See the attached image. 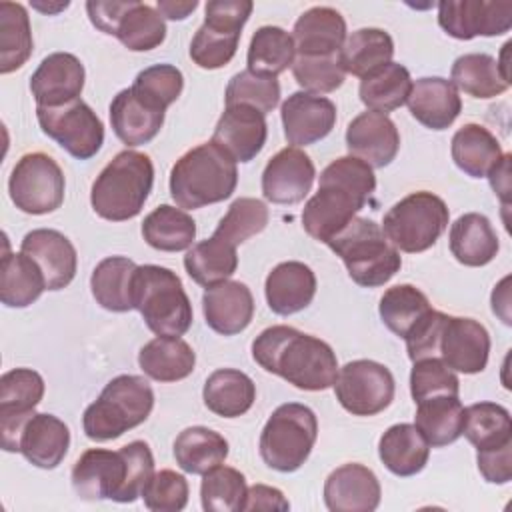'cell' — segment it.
<instances>
[{
	"instance_id": "cell-1",
	"label": "cell",
	"mask_w": 512,
	"mask_h": 512,
	"mask_svg": "<svg viewBox=\"0 0 512 512\" xmlns=\"http://www.w3.org/2000/svg\"><path fill=\"white\" fill-rule=\"evenodd\" d=\"M252 358L266 372L308 392L334 386L338 376V358L330 344L284 324L270 326L254 338Z\"/></svg>"
},
{
	"instance_id": "cell-2",
	"label": "cell",
	"mask_w": 512,
	"mask_h": 512,
	"mask_svg": "<svg viewBox=\"0 0 512 512\" xmlns=\"http://www.w3.org/2000/svg\"><path fill=\"white\" fill-rule=\"evenodd\" d=\"M376 190V176L370 164L356 156H342L330 162L322 174L318 192L302 210V226L318 242L328 244Z\"/></svg>"
},
{
	"instance_id": "cell-3",
	"label": "cell",
	"mask_w": 512,
	"mask_h": 512,
	"mask_svg": "<svg viewBox=\"0 0 512 512\" xmlns=\"http://www.w3.org/2000/svg\"><path fill=\"white\" fill-rule=\"evenodd\" d=\"M154 476V456L144 440H134L120 450L90 448L74 464L70 480L82 500L134 502Z\"/></svg>"
},
{
	"instance_id": "cell-4",
	"label": "cell",
	"mask_w": 512,
	"mask_h": 512,
	"mask_svg": "<svg viewBox=\"0 0 512 512\" xmlns=\"http://www.w3.org/2000/svg\"><path fill=\"white\" fill-rule=\"evenodd\" d=\"M236 184V160L212 140L182 154L170 170V196L184 210L222 202Z\"/></svg>"
},
{
	"instance_id": "cell-5",
	"label": "cell",
	"mask_w": 512,
	"mask_h": 512,
	"mask_svg": "<svg viewBox=\"0 0 512 512\" xmlns=\"http://www.w3.org/2000/svg\"><path fill=\"white\" fill-rule=\"evenodd\" d=\"M154 184V164L136 150L118 152L96 176L90 190L92 210L110 222L138 216Z\"/></svg>"
},
{
	"instance_id": "cell-6",
	"label": "cell",
	"mask_w": 512,
	"mask_h": 512,
	"mask_svg": "<svg viewBox=\"0 0 512 512\" xmlns=\"http://www.w3.org/2000/svg\"><path fill=\"white\" fill-rule=\"evenodd\" d=\"M152 408L154 392L148 380L136 374H120L112 378L100 396L84 410L82 428L94 442L116 440L146 422Z\"/></svg>"
},
{
	"instance_id": "cell-7",
	"label": "cell",
	"mask_w": 512,
	"mask_h": 512,
	"mask_svg": "<svg viewBox=\"0 0 512 512\" xmlns=\"http://www.w3.org/2000/svg\"><path fill=\"white\" fill-rule=\"evenodd\" d=\"M328 246L342 258L350 278L362 288L384 286L402 266L400 252L388 242L382 226L368 218H352Z\"/></svg>"
},
{
	"instance_id": "cell-8",
	"label": "cell",
	"mask_w": 512,
	"mask_h": 512,
	"mask_svg": "<svg viewBox=\"0 0 512 512\" xmlns=\"http://www.w3.org/2000/svg\"><path fill=\"white\" fill-rule=\"evenodd\" d=\"M132 304L156 336H182L192 324V304L170 268L144 264L132 278Z\"/></svg>"
},
{
	"instance_id": "cell-9",
	"label": "cell",
	"mask_w": 512,
	"mask_h": 512,
	"mask_svg": "<svg viewBox=\"0 0 512 512\" xmlns=\"http://www.w3.org/2000/svg\"><path fill=\"white\" fill-rule=\"evenodd\" d=\"M318 436L316 414L298 402L278 406L260 434V458L278 472H296L310 456Z\"/></svg>"
},
{
	"instance_id": "cell-10",
	"label": "cell",
	"mask_w": 512,
	"mask_h": 512,
	"mask_svg": "<svg viewBox=\"0 0 512 512\" xmlns=\"http://www.w3.org/2000/svg\"><path fill=\"white\" fill-rule=\"evenodd\" d=\"M446 202L426 190L412 192L396 202L382 220L388 242L402 252L416 254L432 248L448 228Z\"/></svg>"
},
{
	"instance_id": "cell-11",
	"label": "cell",
	"mask_w": 512,
	"mask_h": 512,
	"mask_svg": "<svg viewBox=\"0 0 512 512\" xmlns=\"http://www.w3.org/2000/svg\"><path fill=\"white\" fill-rule=\"evenodd\" d=\"M250 0H212L206 4L204 24L190 42V58L204 70L226 66L238 48L244 24L252 14Z\"/></svg>"
},
{
	"instance_id": "cell-12",
	"label": "cell",
	"mask_w": 512,
	"mask_h": 512,
	"mask_svg": "<svg viewBox=\"0 0 512 512\" xmlns=\"http://www.w3.org/2000/svg\"><path fill=\"white\" fill-rule=\"evenodd\" d=\"M0 436L6 452H20L30 464L44 470L56 468L70 446L68 426L44 412L0 422Z\"/></svg>"
},
{
	"instance_id": "cell-13",
	"label": "cell",
	"mask_w": 512,
	"mask_h": 512,
	"mask_svg": "<svg viewBox=\"0 0 512 512\" xmlns=\"http://www.w3.org/2000/svg\"><path fill=\"white\" fill-rule=\"evenodd\" d=\"M64 172L44 152L24 154L12 168L8 192L14 206L26 214H48L64 202Z\"/></svg>"
},
{
	"instance_id": "cell-14",
	"label": "cell",
	"mask_w": 512,
	"mask_h": 512,
	"mask_svg": "<svg viewBox=\"0 0 512 512\" xmlns=\"http://www.w3.org/2000/svg\"><path fill=\"white\" fill-rule=\"evenodd\" d=\"M42 132L56 140L70 156L88 160L104 144V124L80 98L62 106H36Z\"/></svg>"
},
{
	"instance_id": "cell-15",
	"label": "cell",
	"mask_w": 512,
	"mask_h": 512,
	"mask_svg": "<svg viewBox=\"0 0 512 512\" xmlns=\"http://www.w3.org/2000/svg\"><path fill=\"white\" fill-rule=\"evenodd\" d=\"M392 372L374 360H352L338 370L334 394L340 406L354 416H376L394 400Z\"/></svg>"
},
{
	"instance_id": "cell-16",
	"label": "cell",
	"mask_w": 512,
	"mask_h": 512,
	"mask_svg": "<svg viewBox=\"0 0 512 512\" xmlns=\"http://www.w3.org/2000/svg\"><path fill=\"white\" fill-rule=\"evenodd\" d=\"M440 28L458 40L500 36L512 28L510 0H442L438 2Z\"/></svg>"
},
{
	"instance_id": "cell-17",
	"label": "cell",
	"mask_w": 512,
	"mask_h": 512,
	"mask_svg": "<svg viewBox=\"0 0 512 512\" xmlns=\"http://www.w3.org/2000/svg\"><path fill=\"white\" fill-rule=\"evenodd\" d=\"M490 354V334L474 318L446 316L436 358H440L450 370L464 374H478L486 368Z\"/></svg>"
},
{
	"instance_id": "cell-18",
	"label": "cell",
	"mask_w": 512,
	"mask_h": 512,
	"mask_svg": "<svg viewBox=\"0 0 512 512\" xmlns=\"http://www.w3.org/2000/svg\"><path fill=\"white\" fill-rule=\"evenodd\" d=\"M314 176L316 168L306 152L282 148L262 172V194L272 204H298L308 196Z\"/></svg>"
},
{
	"instance_id": "cell-19",
	"label": "cell",
	"mask_w": 512,
	"mask_h": 512,
	"mask_svg": "<svg viewBox=\"0 0 512 512\" xmlns=\"http://www.w3.org/2000/svg\"><path fill=\"white\" fill-rule=\"evenodd\" d=\"M284 136L294 148L314 144L326 138L336 124V106L330 98L294 92L290 94L280 108Z\"/></svg>"
},
{
	"instance_id": "cell-20",
	"label": "cell",
	"mask_w": 512,
	"mask_h": 512,
	"mask_svg": "<svg viewBox=\"0 0 512 512\" xmlns=\"http://www.w3.org/2000/svg\"><path fill=\"white\" fill-rule=\"evenodd\" d=\"M266 136V114L246 104H234L226 106L218 118L212 142L228 152L236 162H250L264 148Z\"/></svg>"
},
{
	"instance_id": "cell-21",
	"label": "cell",
	"mask_w": 512,
	"mask_h": 512,
	"mask_svg": "<svg viewBox=\"0 0 512 512\" xmlns=\"http://www.w3.org/2000/svg\"><path fill=\"white\" fill-rule=\"evenodd\" d=\"M382 496L376 474L358 462L332 470L324 482V502L330 512H372Z\"/></svg>"
},
{
	"instance_id": "cell-22",
	"label": "cell",
	"mask_w": 512,
	"mask_h": 512,
	"mask_svg": "<svg viewBox=\"0 0 512 512\" xmlns=\"http://www.w3.org/2000/svg\"><path fill=\"white\" fill-rule=\"evenodd\" d=\"M84 64L70 52L48 54L30 76V92L38 106H62L80 98Z\"/></svg>"
},
{
	"instance_id": "cell-23",
	"label": "cell",
	"mask_w": 512,
	"mask_h": 512,
	"mask_svg": "<svg viewBox=\"0 0 512 512\" xmlns=\"http://www.w3.org/2000/svg\"><path fill=\"white\" fill-rule=\"evenodd\" d=\"M346 148L372 168L388 166L400 148L396 124L380 112L366 110L358 114L346 128Z\"/></svg>"
},
{
	"instance_id": "cell-24",
	"label": "cell",
	"mask_w": 512,
	"mask_h": 512,
	"mask_svg": "<svg viewBox=\"0 0 512 512\" xmlns=\"http://www.w3.org/2000/svg\"><path fill=\"white\" fill-rule=\"evenodd\" d=\"M20 252L28 254L42 270L48 290L66 288L78 266V256L74 244L58 230L36 228L22 238Z\"/></svg>"
},
{
	"instance_id": "cell-25",
	"label": "cell",
	"mask_w": 512,
	"mask_h": 512,
	"mask_svg": "<svg viewBox=\"0 0 512 512\" xmlns=\"http://www.w3.org/2000/svg\"><path fill=\"white\" fill-rule=\"evenodd\" d=\"M206 324L222 334L234 336L248 328L254 318V296L244 282L224 280L208 286L202 296Z\"/></svg>"
},
{
	"instance_id": "cell-26",
	"label": "cell",
	"mask_w": 512,
	"mask_h": 512,
	"mask_svg": "<svg viewBox=\"0 0 512 512\" xmlns=\"http://www.w3.org/2000/svg\"><path fill=\"white\" fill-rule=\"evenodd\" d=\"M298 56L338 54L346 40V20L330 6H314L298 16L292 28Z\"/></svg>"
},
{
	"instance_id": "cell-27",
	"label": "cell",
	"mask_w": 512,
	"mask_h": 512,
	"mask_svg": "<svg viewBox=\"0 0 512 512\" xmlns=\"http://www.w3.org/2000/svg\"><path fill=\"white\" fill-rule=\"evenodd\" d=\"M166 110L142 100L132 88L120 90L110 102V124L126 146H142L156 138Z\"/></svg>"
},
{
	"instance_id": "cell-28",
	"label": "cell",
	"mask_w": 512,
	"mask_h": 512,
	"mask_svg": "<svg viewBox=\"0 0 512 512\" xmlns=\"http://www.w3.org/2000/svg\"><path fill=\"white\" fill-rule=\"evenodd\" d=\"M406 104L410 114L430 130H446L462 110L458 90L450 80L440 76H426L412 82Z\"/></svg>"
},
{
	"instance_id": "cell-29",
	"label": "cell",
	"mask_w": 512,
	"mask_h": 512,
	"mask_svg": "<svg viewBox=\"0 0 512 512\" xmlns=\"http://www.w3.org/2000/svg\"><path fill=\"white\" fill-rule=\"evenodd\" d=\"M264 294L270 310L290 316L304 310L316 294V276L310 266L298 260L280 262L266 276Z\"/></svg>"
},
{
	"instance_id": "cell-30",
	"label": "cell",
	"mask_w": 512,
	"mask_h": 512,
	"mask_svg": "<svg viewBox=\"0 0 512 512\" xmlns=\"http://www.w3.org/2000/svg\"><path fill=\"white\" fill-rule=\"evenodd\" d=\"M450 252L464 266H486L500 250L498 236L484 214L466 212L450 226Z\"/></svg>"
},
{
	"instance_id": "cell-31",
	"label": "cell",
	"mask_w": 512,
	"mask_h": 512,
	"mask_svg": "<svg viewBox=\"0 0 512 512\" xmlns=\"http://www.w3.org/2000/svg\"><path fill=\"white\" fill-rule=\"evenodd\" d=\"M142 372L158 382H178L192 374L196 354L180 336H156L138 352Z\"/></svg>"
},
{
	"instance_id": "cell-32",
	"label": "cell",
	"mask_w": 512,
	"mask_h": 512,
	"mask_svg": "<svg viewBox=\"0 0 512 512\" xmlns=\"http://www.w3.org/2000/svg\"><path fill=\"white\" fill-rule=\"evenodd\" d=\"M378 456L392 474L406 478L424 470L430 456V444L414 424L402 422L390 426L380 436Z\"/></svg>"
},
{
	"instance_id": "cell-33",
	"label": "cell",
	"mask_w": 512,
	"mask_h": 512,
	"mask_svg": "<svg viewBox=\"0 0 512 512\" xmlns=\"http://www.w3.org/2000/svg\"><path fill=\"white\" fill-rule=\"evenodd\" d=\"M202 398L206 408L216 416L236 418L252 408L256 386L252 378L240 370L218 368L206 378Z\"/></svg>"
},
{
	"instance_id": "cell-34",
	"label": "cell",
	"mask_w": 512,
	"mask_h": 512,
	"mask_svg": "<svg viewBox=\"0 0 512 512\" xmlns=\"http://www.w3.org/2000/svg\"><path fill=\"white\" fill-rule=\"evenodd\" d=\"M450 154L454 164L472 178H484L502 160L504 152L496 136L480 124H464L452 136Z\"/></svg>"
},
{
	"instance_id": "cell-35",
	"label": "cell",
	"mask_w": 512,
	"mask_h": 512,
	"mask_svg": "<svg viewBox=\"0 0 512 512\" xmlns=\"http://www.w3.org/2000/svg\"><path fill=\"white\" fill-rule=\"evenodd\" d=\"M414 426L432 448L448 446L462 436L464 406L458 396H430L416 402Z\"/></svg>"
},
{
	"instance_id": "cell-36",
	"label": "cell",
	"mask_w": 512,
	"mask_h": 512,
	"mask_svg": "<svg viewBox=\"0 0 512 512\" xmlns=\"http://www.w3.org/2000/svg\"><path fill=\"white\" fill-rule=\"evenodd\" d=\"M48 290L40 266L24 252H6L0 264V300L8 308H26Z\"/></svg>"
},
{
	"instance_id": "cell-37",
	"label": "cell",
	"mask_w": 512,
	"mask_h": 512,
	"mask_svg": "<svg viewBox=\"0 0 512 512\" xmlns=\"http://www.w3.org/2000/svg\"><path fill=\"white\" fill-rule=\"evenodd\" d=\"M338 56L346 74L364 78L376 68L392 62L394 40L382 28H360L346 36Z\"/></svg>"
},
{
	"instance_id": "cell-38",
	"label": "cell",
	"mask_w": 512,
	"mask_h": 512,
	"mask_svg": "<svg viewBox=\"0 0 512 512\" xmlns=\"http://www.w3.org/2000/svg\"><path fill=\"white\" fill-rule=\"evenodd\" d=\"M136 264L126 256H108L100 260L90 276L94 300L110 312L134 310L132 304V278Z\"/></svg>"
},
{
	"instance_id": "cell-39",
	"label": "cell",
	"mask_w": 512,
	"mask_h": 512,
	"mask_svg": "<svg viewBox=\"0 0 512 512\" xmlns=\"http://www.w3.org/2000/svg\"><path fill=\"white\" fill-rule=\"evenodd\" d=\"M228 456V442L206 426L184 428L174 440L176 464L188 474H206L220 466Z\"/></svg>"
},
{
	"instance_id": "cell-40",
	"label": "cell",
	"mask_w": 512,
	"mask_h": 512,
	"mask_svg": "<svg viewBox=\"0 0 512 512\" xmlns=\"http://www.w3.org/2000/svg\"><path fill=\"white\" fill-rule=\"evenodd\" d=\"M412 90V78L406 66L388 62L360 80V100L368 110L386 114L406 104Z\"/></svg>"
},
{
	"instance_id": "cell-41",
	"label": "cell",
	"mask_w": 512,
	"mask_h": 512,
	"mask_svg": "<svg viewBox=\"0 0 512 512\" xmlns=\"http://www.w3.org/2000/svg\"><path fill=\"white\" fill-rule=\"evenodd\" d=\"M450 82L456 90H462L472 98H494L510 86L502 76L496 58L484 52L458 56L450 70Z\"/></svg>"
},
{
	"instance_id": "cell-42",
	"label": "cell",
	"mask_w": 512,
	"mask_h": 512,
	"mask_svg": "<svg viewBox=\"0 0 512 512\" xmlns=\"http://www.w3.org/2000/svg\"><path fill=\"white\" fill-rule=\"evenodd\" d=\"M142 238L154 250L180 252L192 246L196 238V222L186 210L162 204L144 218Z\"/></svg>"
},
{
	"instance_id": "cell-43",
	"label": "cell",
	"mask_w": 512,
	"mask_h": 512,
	"mask_svg": "<svg viewBox=\"0 0 512 512\" xmlns=\"http://www.w3.org/2000/svg\"><path fill=\"white\" fill-rule=\"evenodd\" d=\"M184 268L188 276L200 286H214L228 280L238 268L236 246L224 242L218 236H210L194 244L184 256Z\"/></svg>"
},
{
	"instance_id": "cell-44",
	"label": "cell",
	"mask_w": 512,
	"mask_h": 512,
	"mask_svg": "<svg viewBox=\"0 0 512 512\" xmlns=\"http://www.w3.org/2000/svg\"><path fill=\"white\" fill-rule=\"evenodd\" d=\"M462 434L480 450H496L512 444L510 412L496 402H478L464 408Z\"/></svg>"
},
{
	"instance_id": "cell-45",
	"label": "cell",
	"mask_w": 512,
	"mask_h": 512,
	"mask_svg": "<svg viewBox=\"0 0 512 512\" xmlns=\"http://www.w3.org/2000/svg\"><path fill=\"white\" fill-rule=\"evenodd\" d=\"M34 48L28 12L18 2H0V72L10 74L26 64Z\"/></svg>"
},
{
	"instance_id": "cell-46",
	"label": "cell",
	"mask_w": 512,
	"mask_h": 512,
	"mask_svg": "<svg viewBox=\"0 0 512 512\" xmlns=\"http://www.w3.org/2000/svg\"><path fill=\"white\" fill-rule=\"evenodd\" d=\"M296 56L292 34L280 26H260L248 46V70L268 76L282 74Z\"/></svg>"
},
{
	"instance_id": "cell-47",
	"label": "cell",
	"mask_w": 512,
	"mask_h": 512,
	"mask_svg": "<svg viewBox=\"0 0 512 512\" xmlns=\"http://www.w3.org/2000/svg\"><path fill=\"white\" fill-rule=\"evenodd\" d=\"M432 310L426 294L412 284H398L384 292L380 298V318L390 332L400 338L406 334Z\"/></svg>"
},
{
	"instance_id": "cell-48",
	"label": "cell",
	"mask_w": 512,
	"mask_h": 512,
	"mask_svg": "<svg viewBox=\"0 0 512 512\" xmlns=\"http://www.w3.org/2000/svg\"><path fill=\"white\" fill-rule=\"evenodd\" d=\"M114 36L132 52H146L158 48L166 38V24L162 14L138 0L128 8L116 26Z\"/></svg>"
},
{
	"instance_id": "cell-49",
	"label": "cell",
	"mask_w": 512,
	"mask_h": 512,
	"mask_svg": "<svg viewBox=\"0 0 512 512\" xmlns=\"http://www.w3.org/2000/svg\"><path fill=\"white\" fill-rule=\"evenodd\" d=\"M246 478L230 466L208 470L200 484V500L206 512H240L246 500Z\"/></svg>"
},
{
	"instance_id": "cell-50",
	"label": "cell",
	"mask_w": 512,
	"mask_h": 512,
	"mask_svg": "<svg viewBox=\"0 0 512 512\" xmlns=\"http://www.w3.org/2000/svg\"><path fill=\"white\" fill-rule=\"evenodd\" d=\"M44 396V380L32 368H14L0 378V418H18L34 412Z\"/></svg>"
},
{
	"instance_id": "cell-51",
	"label": "cell",
	"mask_w": 512,
	"mask_h": 512,
	"mask_svg": "<svg viewBox=\"0 0 512 512\" xmlns=\"http://www.w3.org/2000/svg\"><path fill=\"white\" fill-rule=\"evenodd\" d=\"M270 220V212L266 204L258 198H236L228 212L220 218L214 236L222 238L224 242L238 246L248 238L260 234Z\"/></svg>"
},
{
	"instance_id": "cell-52",
	"label": "cell",
	"mask_w": 512,
	"mask_h": 512,
	"mask_svg": "<svg viewBox=\"0 0 512 512\" xmlns=\"http://www.w3.org/2000/svg\"><path fill=\"white\" fill-rule=\"evenodd\" d=\"M226 106L246 104L262 114L272 112L280 102V82L276 76L242 70L234 74L226 86Z\"/></svg>"
},
{
	"instance_id": "cell-53",
	"label": "cell",
	"mask_w": 512,
	"mask_h": 512,
	"mask_svg": "<svg viewBox=\"0 0 512 512\" xmlns=\"http://www.w3.org/2000/svg\"><path fill=\"white\" fill-rule=\"evenodd\" d=\"M292 74L304 92L318 96L324 92H334L344 84L346 78L338 54L296 56L292 62Z\"/></svg>"
},
{
	"instance_id": "cell-54",
	"label": "cell",
	"mask_w": 512,
	"mask_h": 512,
	"mask_svg": "<svg viewBox=\"0 0 512 512\" xmlns=\"http://www.w3.org/2000/svg\"><path fill=\"white\" fill-rule=\"evenodd\" d=\"M142 100L166 110L178 100L184 88L182 72L172 64H154L138 72L130 86Z\"/></svg>"
},
{
	"instance_id": "cell-55",
	"label": "cell",
	"mask_w": 512,
	"mask_h": 512,
	"mask_svg": "<svg viewBox=\"0 0 512 512\" xmlns=\"http://www.w3.org/2000/svg\"><path fill=\"white\" fill-rule=\"evenodd\" d=\"M460 380L440 358H420L414 360L410 372V394L414 402L430 396H458Z\"/></svg>"
},
{
	"instance_id": "cell-56",
	"label": "cell",
	"mask_w": 512,
	"mask_h": 512,
	"mask_svg": "<svg viewBox=\"0 0 512 512\" xmlns=\"http://www.w3.org/2000/svg\"><path fill=\"white\" fill-rule=\"evenodd\" d=\"M144 504L154 512H180L188 504V482L174 470H160L148 480L142 492Z\"/></svg>"
},
{
	"instance_id": "cell-57",
	"label": "cell",
	"mask_w": 512,
	"mask_h": 512,
	"mask_svg": "<svg viewBox=\"0 0 512 512\" xmlns=\"http://www.w3.org/2000/svg\"><path fill=\"white\" fill-rule=\"evenodd\" d=\"M448 314L430 310L408 334H406V350L408 358L420 360V358H436V348H438V338L444 326Z\"/></svg>"
},
{
	"instance_id": "cell-58",
	"label": "cell",
	"mask_w": 512,
	"mask_h": 512,
	"mask_svg": "<svg viewBox=\"0 0 512 512\" xmlns=\"http://www.w3.org/2000/svg\"><path fill=\"white\" fill-rule=\"evenodd\" d=\"M478 470L486 482L506 484L512 478V444L496 450L476 452Z\"/></svg>"
},
{
	"instance_id": "cell-59",
	"label": "cell",
	"mask_w": 512,
	"mask_h": 512,
	"mask_svg": "<svg viewBox=\"0 0 512 512\" xmlns=\"http://www.w3.org/2000/svg\"><path fill=\"white\" fill-rule=\"evenodd\" d=\"M134 4V0L128 2H118V0H110V2H102V0H90L86 2V12L90 22L104 34L114 36L118 22L122 20V16L128 12V8Z\"/></svg>"
},
{
	"instance_id": "cell-60",
	"label": "cell",
	"mask_w": 512,
	"mask_h": 512,
	"mask_svg": "<svg viewBox=\"0 0 512 512\" xmlns=\"http://www.w3.org/2000/svg\"><path fill=\"white\" fill-rule=\"evenodd\" d=\"M290 508V502L284 498V494L266 484H254L246 492V500L242 510H280L286 512Z\"/></svg>"
},
{
	"instance_id": "cell-61",
	"label": "cell",
	"mask_w": 512,
	"mask_h": 512,
	"mask_svg": "<svg viewBox=\"0 0 512 512\" xmlns=\"http://www.w3.org/2000/svg\"><path fill=\"white\" fill-rule=\"evenodd\" d=\"M508 174H510V154H504L502 160L488 174L492 190L496 194H500L504 202H506V194L510 192V178H508Z\"/></svg>"
},
{
	"instance_id": "cell-62",
	"label": "cell",
	"mask_w": 512,
	"mask_h": 512,
	"mask_svg": "<svg viewBox=\"0 0 512 512\" xmlns=\"http://www.w3.org/2000/svg\"><path fill=\"white\" fill-rule=\"evenodd\" d=\"M158 12L162 14V18H170V20H184L188 18L196 8L198 2L190 0V2H174V0H158Z\"/></svg>"
}]
</instances>
